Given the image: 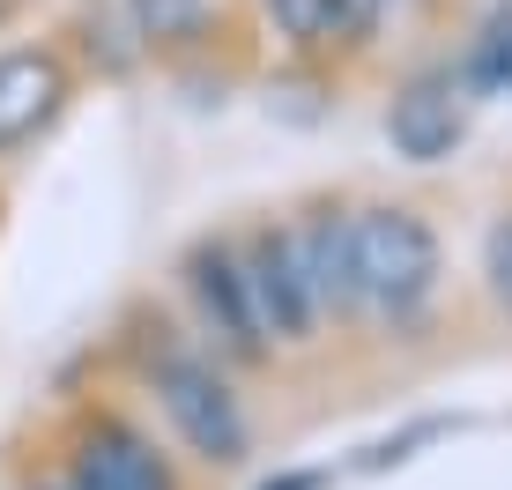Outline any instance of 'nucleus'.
<instances>
[{
  "label": "nucleus",
  "instance_id": "obj_4",
  "mask_svg": "<svg viewBox=\"0 0 512 490\" xmlns=\"http://www.w3.org/2000/svg\"><path fill=\"white\" fill-rule=\"evenodd\" d=\"M238 260H245V283H253L260 327H268L275 349H312V342H327L320 297H312V268H305V245H297V216L253 223V231L238 238Z\"/></svg>",
  "mask_w": 512,
  "mask_h": 490
},
{
  "label": "nucleus",
  "instance_id": "obj_9",
  "mask_svg": "<svg viewBox=\"0 0 512 490\" xmlns=\"http://www.w3.org/2000/svg\"><path fill=\"white\" fill-rule=\"evenodd\" d=\"M141 52H201L223 30V0H127Z\"/></svg>",
  "mask_w": 512,
  "mask_h": 490
},
{
  "label": "nucleus",
  "instance_id": "obj_11",
  "mask_svg": "<svg viewBox=\"0 0 512 490\" xmlns=\"http://www.w3.org/2000/svg\"><path fill=\"white\" fill-rule=\"evenodd\" d=\"M461 82H468V97H505V90H512V0H498V8H490V23L468 38Z\"/></svg>",
  "mask_w": 512,
  "mask_h": 490
},
{
  "label": "nucleus",
  "instance_id": "obj_5",
  "mask_svg": "<svg viewBox=\"0 0 512 490\" xmlns=\"http://www.w3.org/2000/svg\"><path fill=\"white\" fill-rule=\"evenodd\" d=\"M468 104L475 97L461 82V60H431L416 75H401L394 97H386V142H394V156L416 164V171L446 164L468 142Z\"/></svg>",
  "mask_w": 512,
  "mask_h": 490
},
{
  "label": "nucleus",
  "instance_id": "obj_3",
  "mask_svg": "<svg viewBox=\"0 0 512 490\" xmlns=\"http://www.w3.org/2000/svg\"><path fill=\"white\" fill-rule=\"evenodd\" d=\"M179 283H186V305H193L201 342L216 349L223 364H238V372H268V364L282 357V349L268 342V327H260V305H253V283H245L238 238H201V245H186Z\"/></svg>",
  "mask_w": 512,
  "mask_h": 490
},
{
  "label": "nucleus",
  "instance_id": "obj_2",
  "mask_svg": "<svg viewBox=\"0 0 512 490\" xmlns=\"http://www.w3.org/2000/svg\"><path fill=\"white\" fill-rule=\"evenodd\" d=\"M357 275H364V327L416 335L446 290V245L416 201H357Z\"/></svg>",
  "mask_w": 512,
  "mask_h": 490
},
{
  "label": "nucleus",
  "instance_id": "obj_12",
  "mask_svg": "<svg viewBox=\"0 0 512 490\" xmlns=\"http://www.w3.org/2000/svg\"><path fill=\"white\" fill-rule=\"evenodd\" d=\"M431 0H342V45L372 52V45H401L409 30H423Z\"/></svg>",
  "mask_w": 512,
  "mask_h": 490
},
{
  "label": "nucleus",
  "instance_id": "obj_6",
  "mask_svg": "<svg viewBox=\"0 0 512 490\" xmlns=\"http://www.w3.org/2000/svg\"><path fill=\"white\" fill-rule=\"evenodd\" d=\"M67 490H186L171 453H156V439L127 416L97 409L82 416L75 453H67Z\"/></svg>",
  "mask_w": 512,
  "mask_h": 490
},
{
  "label": "nucleus",
  "instance_id": "obj_15",
  "mask_svg": "<svg viewBox=\"0 0 512 490\" xmlns=\"http://www.w3.org/2000/svg\"><path fill=\"white\" fill-rule=\"evenodd\" d=\"M15 8H23V0H0V23H15Z\"/></svg>",
  "mask_w": 512,
  "mask_h": 490
},
{
  "label": "nucleus",
  "instance_id": "obj_10",
  "mask_svg": "<svg viewBox=\"0 0 512 490\" xmlns=\"http://www.w3.org/2000/svg\"><path fill=\"white\" fill-rule=\"evenodd\" d=\"M275 23V38L297 52V60H327V52H349L342 45V0H260Z\"/></svg>",
  "mask_w": 512,
  "mask_h": 490
},
{
  "label": "nucleus",
  "instance_id": "obj_7",
  "mask_svg": "<svg viewBox=\"0 0 512 490\" xmlns=\"http://www.w3.org/2000/svg\"><path fill=\"white\" fill-rule=\"evenodd\" d=\"M297 245H305V268H312V297H320V320L327 335L364 327V275H357V208L349 201H305L297 208Z\"/></svg>",
  "mask_w": 512,
  "mask_h": 490
},
{
  "label": "nucleus",
  "instance_id": "obj_8",
  "mask_svg": "<svg viewBox=\"0 0 512 490\" xmlns=\"http://www.w3.org/2000/svg\"><path fill=\"white\" fill-rule=\"evenodd\" d=\"M67 97H75V67H67L52 45L0 52V149L38 142L52 119L67 112Z\"/></svg>",
  "mask_w": 512,
  "mask_h": 490
},
{
  "label": "nucleus",
  "instance_id": "obj_1",
  "mask_svg": "<svg viewBox=\"0 0 512 490\" xmlns=\"http://www.w3.org/2000/svg\"><path fill=\"white\" fill-rule=\"evenodd\" d=\"M141 379H149L171 439L201 468H245V453H253V416H245L231 372H223V357L208 342H186L171 320H156V342H141Z\"/></svg>",
  "mask_w": 512,
  "mask_h": 490
},
{
  "label": "nucleus",
  "instance_id": "obj_13",
  "mask_svg": "<svg viewBox=\"0 0 512 490\" xmlns=\"http://www.w3.org/2000/svg\"><path fill=\"white\" fill-rule=\"evenodd\" d=\"M483 297L498 305V320H512V208L483 231Z\"/></svg>",
  "mask_w": 512,
  "mask_h": 490
},
{
  "label": "nucleus",
  "instance_id": "obj_14",
  "mask_svg": "<svg viewBox=\"0 0 512 490\" xmlns=\"http://www.w3.org/2000/svg\"><path fill=\"white\" fill-rule=\"evenodd\" d=\"M260 490H320V476H282V483H260Z\"/></svg>",
  "mask_w": 512,
  "mask_h": 490
},
{
  "label": "nucleus",
  "instance_id": "obj_16",
  "mask_svg": "<svg viewBox=\"0 0 512 490\" xmlns=\"http://www.w3.org/2000/svg\"><path fill=\"white\" fill-rule=\"evenodd\" d=\"M45 490H67V483H45Z\"/></svg>",
  "mask_w": 512,
  "mask_h": 490
}]
</instances>
